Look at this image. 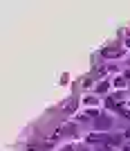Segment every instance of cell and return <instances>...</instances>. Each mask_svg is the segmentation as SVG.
<instances>
[{"instance_id":"1","label":"cell","mask_w":130,"mask_h":151,"mask_svg":"<svg viewBox=\"0 0 130 151\" xmlns=\"http://www.w3.org/2000/svg\"><path fill=\"white\" fill-rule=\"evenodd\" d=\"M121 52H124V47H103V50H101V57L117 59V57H121Z\"/></svg>"},{"instance_id":"2","label":"cell","mask_w":130,"mask_h":151,"mask_svg":"<svg viewBox=\"0 0 130 151\" xmlns=\"http://www.w3.org/2000/svg\"><path fill=\"white\" fill-rule=\"evenodd\" d=\"M74 131H76V126H74V124H65V126H61V129L56 131L54 138H58V135H63V133H74Z\"/></svg>"},{"instance_id":"3","label":"cell","mask_w":130,"mask_h":151,"mask_svg":"<svg viewBox=\"0 0 130 151\" xmlns=\"http://www.w3.org/2000/svg\"><path fill=\"white\" fill-rule=\"evenodd\" d=\"M97 126H99V129H108V126H110V120H105V117H99V120H97Z\"/></svg>"},{"instance_id":"4","label":"cell","mask_w":130,"mask_h":151,"mask_svg":"<svg viewBox=\"0 0 130 151\" xmlns=\"http://www.w3.org/2000/svg\"><path fill=\"white\" fill-rule=\"evenodd\" d=\"M126 83H128V77H117L114 79V86H119V88H124Z\"/></svg>"},{"instance_id":"5","label":"cell","mask_w":130,"mask_h":151,"mask_svg":"<svg viewBox=\"0 0 130 151\" xmlns=\"http://www.w3.org/2000/svg\"><path fill=\"white\" fill-rule=\"evenodd\" d=\"M74 108H76V101H74V99H70L67 104H65V106H63V111H67V113H72V111H74Z\"/></svg>"},{"instance_id":"6","label":"cell","mask_w":130,"mask_h":151,"mask_svg":"<svg viewBox=\"0 0 130 151\" xmlns=\"http://www.w3.org/2000/svg\"><path fill=\"white\" fill-rule=\"evenodd\" d=\"M108 88H110V83H108V81H101L99 86H97V93H105Z\"/></svg>"},{"instance_id":"7","label":"cell","mask_w":130,"mask_h":151,"mask_svg":"<svg viewBox=\"0 0 130 151\" xmlns=\"http://www.w3.org/2000/svg\"><path fill=\"white\" fill-rule=\"evenodd\" d=\"M103 138H105V135H99V133H92V135H90L87 140H90V142H99V140H103Z\"/></svg>"},{"instance_id":"8","label":"cell","mask_w":130,"mask_h":151,"mask_svg":"<svg viewBox=\"0 0 130 151\" xmlns=\"http://www.w3.org/2000/svg\"><path fill=\"white\" fill-rule=\"evenodd\" d=\"M85 104L87 106H94V104H97V97H85Z\"/></svg>"},{"instance_id":"9","label":"cell","mask_w":130,"mask_h":151,"mask_svg":"<svg viewBox=\"0 0 130 151\" xmlns=\"http://www.w3.org/2000/svg\"><path fill=\"white\" fill-rule=\"evenodd\" d=\"M83 86H85V88H87V86H92V77H85V79H83Z\"/></svg>"},{"instance_id":"10","label":"cell","mask_w":130,"mask_h":151,"mask_svg":"<svg viewBox=\"0 0 130 151\" xmlns=\"http://www.w3.org/2000/svg\"><path fill=\"white\" fill-rule=\"evenodd\" d=\"M63 151H74V147H65V149H63Z\"/></svg>"},{"instance_id":"11","label":"cell","mask_w":130,"mask_h":151,"mask_svg":"<svg viewBox=\"0 0 130 151\" xmlns=\"http://www.w3.org/2000/svg\"><path fill=\"white\" fill-rule=\"evenodd\" d=\"M126 45H128V47H130V38H128V41H126Z\"/></svg>"}]
</instances>
